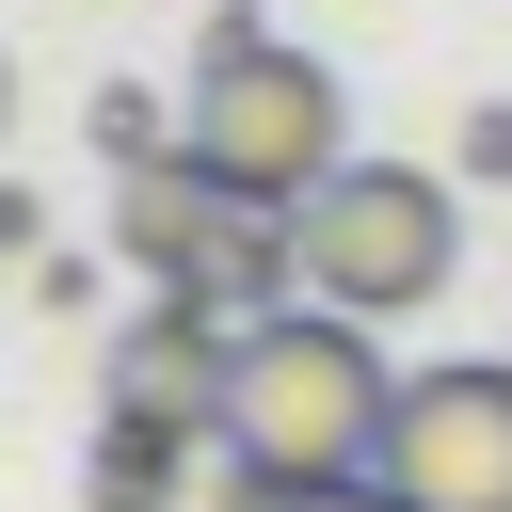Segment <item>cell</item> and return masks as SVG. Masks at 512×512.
I'll return each mask as SVG.
<instances>
[{
    "label": "cell",
    "mask_w": 512,
    "mask_h": 512,
    "mask_svg": "<svg viewBox=\"0 0 512 512\" xmlns=\"http://www.w3.org/2000/svg\"><path fill=\"white\" fill-rule=\"evenodd\" d=\"M176 128H192V96H144V80L96 96V160H112V176H128V160H176Z\"/></svg>",
    "instance_id": "obj_8"
},
{
    "label": "cell",
    "mask_w": 512,
    "mask_h": 512,
    "mask_svg": "<svg viewBox=\"0 0 512 512\" xmlns=\"http://www.w3.org/2000/svg\"><path fill=\"white\" fill-rule=\"evenodd\" d=\"M384 416H400L384 336H368V320H336V304H288V320H256V336H240L224 464H240V480H368V464H384Z\"/></svg>",
    "instance_id": "obj_2"
},
{
    "label": "cell",
    "mask_w": 512,
    "mask_h": 512,
    "mask_svg": "<svg viewBox=\"0 0 512 512\" xmlns=\"http://www.w3.org/2000/svg\"><path fill=\"white\" fill-rule=\"evenodd\" d=\"M0 112H16V64H0Z\"/></svg>",
    "instance_id": "obj_12"
},
{
    "label": "cell",
    "mask_w": 512,
    "mask_h": 512,
    "mask_svg": "<svg viewBox=\"0 0 512 512\" xmlns=\"http://www.w3.org/2000/svg\"><path fill=\"white\" fill-rule=\"evenodd\" d=\"M192 448H208V432H176V416H128V400H112V416H96V448H80V496H96V512H176V496H192Z\"/></svg>",
    "instance_id": "obj_7"
},
{
    "label": "cell",
    "mask_w": 512,
    "mask_h": 512,
    "mask_svg": "<svg viewBox=\"0 0 512 512\" xmlns=\"http://www.w3.org/2000/svg\"><path fill=\"white\" fill-rule=\"evenodd\" d=\"M16 256H48V208H32L16 176H0V272H16Z\"/></svg>",
    "instance_id": "obj_11"
},
{
    "label": "cell",
    "mask_w": 512,
    "mask_h": 512,
    "mask_svg": "<svg viewBox=\"0 0 512 512\" xmlns=\"http://www.w3.org/2000/svg\"><path fill=\"white\" fill-rule=\"evenodd\" d=\"M448 272H464V208H448L432 160H352V176L304 192V288H320L336 320L384 336V320H416Z\"/></svg>",
    "instance_id": "obj_3"
},
{
    "label": "cell",
    "mask_w": 512,
    "mask_h": 512,
    "mask_svg": "<svg viewBox=\"0 0 512 512\" xmlns=\"http://www.w3.org/2000/svg\"><path fill=\"white\" fill-rule=\"evenodd\" d=\"M400 512H512V352H464V368H416L400 416H384V464H368Z\"/></svg>",
    "instance_id": "obj_4"
},
{
    "label": "cell",
    "mask_w": 512,
    "mask_h": 512,
    "mask_svg": "<svg viewBox=\"0 0 512 512\" xmlns=\"http://www.w3.org/2000/svg\"><path fill=\"white\" fill-rule=\"evenodd\" d=\"M224 512H400L384 480H240L224 464Z\"/></svg>",
    "instance_id": "obj_9"
},
{
    "label": "cell",
    "mask_w": 512,
    "mask_h": 512,
    "mask_svg": "<svg viewBox=\"0 0 512 512\" xmlns=\"http://www.w3.org/2000/svg\"><path fill=\"white\" fill-rule=\"evenodd\" d=\"M192 176L208 192H240V208H304L320 176H352V96H336V64L320 48H288V32H256L240 0L208 16V48H192Z\"/></svg>",
    "instance_id": "obj_1"
},
{
    "label": "cell",
    "mask_w": 512,
    "mask_h": 512,
    "mask_svg": "<svg viewBox=\"0 0 512 512\" xmlns=\"http://www.w3.org/2000/svg\"><path fill=\"white\" fill-rule=\"evenodd\" d=\"M464 176H480V192H512V96H480V112H464Z\"/></svg>",
    "instance_id": "obj_10"
},
{
    "label": "cell",
    "mask_w": 512,
    "mask_h": 512,
    "mask_svg": "<svg viewBox=\"0 0 512 512\" xmlns=\"http://www.w3.org/2000/svg\"><path fill=\"white\" fill-rule=\"evenodd\" d=\"M112 400H128V416H176V432H208V448H224V400H240V320H224V304H192V288H160V304L112 336Z\"/></svg>",
    "instance_id": "obj_5"
},
{
    "label": "cell",
    "mask_w": 512,
    "mask_h": 512,
    "mask_svg": "<svg viewBox=\"0 0 512 512\" xmlns=\"http://www.w3.org/2000/svg\"><path fill=\"white\" fill-rule=\"evenodd\" d=\"M224 208H240V192H208L192 144H176V160H128V176H112V256H128L144 288H192V304H208V240H224Z\"/></svg>",
    "instance_id": "obj_6"
}]
</instances>
